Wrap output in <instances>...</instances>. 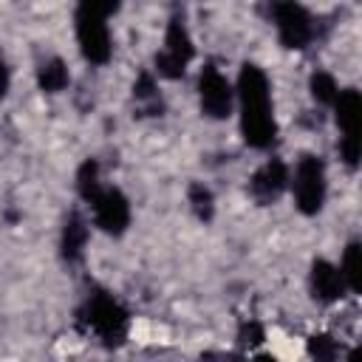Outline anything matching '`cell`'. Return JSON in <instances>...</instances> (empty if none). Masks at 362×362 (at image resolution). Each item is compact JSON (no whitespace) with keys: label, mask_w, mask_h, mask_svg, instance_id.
Here are the masks:
<instances>
[{"label":"cell","mask_w":362,"mask_h":362,"mask_svg":"<svg viewBox=\"0 0 362 362\" xmlns=\"http://www.w3.org/2000/svg\"><path fill=\"white\" fill-rule=\"evenodd\" d=\"M272 20H274L277 37L286 48H305V45H311V40L317 34L311 14L300 3H274Z\"/></svg>","instance_id":"7"},{"label":"cell","mask_w":362,"mask_h":362,"mask_svg":"<svg viewBox=\"0 0 362 362\" xmlns=\"http://www.w3.org/2000/svg\"><path fill=\"white\" fill-rule=\"evenodd\" d=\"M337 269H339V274H342V280H345V288H348L351 294H356V291L362 288V246H359V240H351V243L345 246L342 263H339Z\"/></svg>","instance_id":"14"},{"label":"cell","mask_w":362,"mask_h":362,"mask_svg":"<svg viewBox=\"0 0 362 362\" xmlns=\"http://www.w3.org/2000/svg\"><path fill=\"white\" fill-rule=\"evenodd\" d=\"M93 223L107 235H122L130 226V201L116 187H102L99 195L90 201Z\"/></svg>","instance_id":"8"},{"label":"cell","mask_w":362,"mask_h":362,"mask_svg":"<svg viewBox=\"0 0 362 362\" xmlns=\"http://www.w3.org/2000/svg\"><path fill=\"white\" fill-rule=\"evenodd\" d=\"M235 99H238V110H240V133L243 141L255 150H266L272 147L274 136H277V122H274V105H272V85L269 76L246 62L238 74V85H235Z\"/></svg>","instance_id":"1"},{"label":"cell","mask_w":362,"mask_h":362,"mask_svg":"<svg viewBox=\"0 0 362 362\" xmlns=\"http://www.w3.org/2000/svg\"><path fill=\"white\" fill-rule=\"evenodd\" d=\"M198 102H201V113L209 116V119L232 116L235 88L215 65H204L201 74H198Z\"/></svg>","instance_id":"6"},{"label":"cell","mask_w":362,"mask_h":362,"mask_svg":"<svg viewBox=\"0 0 362 362\" xmlns=\"http://www.w3.org/2000/svg\"><path fill=\"white\" fill-rule=\"evenodd\" d=\"M8 85H11V74H8V65H6V59L0 57V99L8 93Z\"/></svg>","instance_id":"22"},{"label":"cell","mask_w":362,"mask_h":362,"mask_svg":"<svg viewBox=\"0 0 362 362\" xmlns=\"http://www.w3.org/2000/svg\"><path fill=\"white\" fill-rule=\"evenodd\" d=\"M305 351L314 362H337L339 354H342L339 342L331 334H311L308 342H305Z\"/></svg>","instance_id":"18"},{"label":"cell","mask_w":362,"mask_h":362,"mask_svg":"<svg viewBox=\"0 0 362 362\" xmlns=\"http://www.w3.org/2000/svg\"><path fill=\"white\" fill-rule=\"evenodd\" d=\"M334 119L342 136H359V122H362V96L356 88H345L334 99Z\"/></svg>","instance_id":"11"},{"label":"cell","mask_w":362,"mask_h":362,"mask_svg":"<svg viewBox=\"0 0 362 362\" xmlns=\"http://www.w3.org/2000/svg\"><path fill=\"white\" fill-rule=\"evenodd\" d=\"M308 283H311V294L317 303L322 305H331L337 303L348 288H345V280L339 274V269L331 263V260H314L311 263V274H308Z\"/></svg>","instance_id":"10"},{"label":"cell","mask_w":362,"mask_h":362,"mask_svg":"<svg viewBox=\"0 0 362 362\" xmlns=\"http://www.w3.org/2000/svg\"><path fill=\"white\" fill-rule=\"evenodd\" d=\"M252 362H277V359H274L272 354H257V356H255Z\"/></svg>","instance_id":"24"},{"label":"cell","mask_w":362,"mask_h":362,"mask_svg":"<svg viewBox=\"0 0 362 362\" xmlns=\"http://www.w3.org/2000/svg\"><path fill=\"white\" fill-rule=\"evenodd\" d=\"M291 181V192H294V204L303 215H317L325 206V192H328V181H325V161L320 156L305 153L297 167L294 175H288Z\"/></svg>","instance_id":"4"},{"label":"cell","mask_w":362,"mask_h":362,"mask_svg":"<svg viewBox=\"0 0 362 362\" xmlns=\"http://www.w3.org/2000/svg\"><path fill=\"white\" fill-rule=\"evenodd\" d=\"M345 362H359V351H351V354H348V359H345Z\"/></svg>","instance_id":"25"},{"label":"cell","mask_w":362,"mask_h":362,"mask_svg":"<svg viewBox=\"0 0 362 362\" xmlns=\"http://www.w3.org/2000/svg\"><path fill=\"white\" fill-rule=\"evenodd\" d=\"M133 96H136V102L144 107V113H156V110H161L158 85H156V79H153L150 71H141V74H139V79H136V85H133Z\"/></svg>","instance_id":"16"},{"label":"cell","mask_w":362,"mask_h":362,"mask_svg":"<svg viewBox=\"0 0 362 362\" xmlns=\"http://www.w3.org/2000/svg\"><path fill=\"white\" fill-rule=\"evenodd\" d=\"M99 189H102V181H99V164H96L93 158H85V161L79 164V170H76V192H79L82 201L90 204V201L99 195Z\"/></svg>","instance_id":"15"},{"label":"cell","mask_w":362,"mask_h":362,"mask_svg":"<svg viewBox=\"0 0 362 362\" xmlns=\"http://www.w3.org/2000/svg\"><path fill=\"white\" fill-rule=\"evenodd\" d=\"M119 11V3H96L85 0L76 6L74 23H76V42L88 62L105 65L113 54V40L107 28V17Z\"/></svg>","instance_id":"2"},{"label":"cell","mask_w":362,"mask_h":362,"mask_svg":"<svg viewBox=\"0 0 362 362\" xmlns=\"http://www.w3.org/2000/svg\"><path fill=\"white\" fill-rule=\"evenodd\" d=\"M339 158H342V164L345 167H351V170H356V164H359V153H362V141H359V136H339Z\"/></svg>","instance_id":"21"},{"label":"cell","mask_w":362,"mask_h":362,"mask_svg":"<svg viewBox=\"0 0 362 362\" xmlns=\"http://www.w3.org/2000/svg\"><path fill=\"white\" fill-rule=\"evenodd\" d=\"M192 57H195V45L189 28L184 25L181 17H173L164 31V48L156 54V74L164 79H181Z\"/></svg>","instance_id":"5"},{"label":"cell","mask_w":362,"mask_h":362,"mask_svg":"<svg viewBox=\"0 0 362 362\" xmlns=\"http://www.w3.org/2000/svg\"><path fill=\"white\" fill-rule=\"evenodd\" d=\"M187 201H189L192 212L201 221H212V215H215V195H212L209 187H204L201 181H192L189 189H187Z\"/></svg>","instance_id":"19"},{"label":"cell","mask_w":362,"mask_h":362,"mask_svg":"<svg viewBox=\"0 0 362 362\" xmlns=\"http://www.w3.org/2000/svg\"><path fill=\"white\" fill-rule=\"evenodd\" d=\"M201 362H226V359H223L221 354H204V356H201Z\"/></svg>","instance_id":"23"},{"label":"cell","mask_w":362,"mask_h":362,"mask_svg":"<svg viewBox=\"0 0 362 362\" xmlns=\"http://www.w3.org/2000/svg\"><path fill=\"white\" fill-rule=\"evenodd\" d=\"M266 339V331H263V325L257 322V320H246V322H240V328H238V345L240 348H257L260 342Z\"/></svg>","instance_id":"20"},{"label":"cell","mask_w":362,"mask_h":362,"mask_svg":"<svg viewBox=\"0 0 362 362\" xmlns=\"http://www.w3.org/2000/svg\"><path fill=\"white\" fill-rule=\"evenodd\" d=\"M68 82H71V74H68V65L59 57H51L37 68V85L45 93H59V90L68 88Z\"/></svg>","instance_id":"13"},{"label":"cell","mask_w":362,"mask_h":362,"mask_svg":"<svg viewBox=\"0 0 362 362\" xmlns=\"http://www.w3.org/2000/svg\"><path fill=\"white\" fill-rule=\"evenodd\" d=\"M88 223L74 212V215H68V221H65V226H62V240H59V249H62V257L68 260V263H76L79 257H82V252H85V243H88Z\"/></svg>","instance_id":"12"},{"label":"cell","mask_w":362,"mask_h":362,"mask_svg":"<svg viewBox=\"0 0 362 362\" xmlns=\"http://www.w3.org/2000/svg\"><path fill=\"white\" fill-rule=\"evenodd\" d=\"M288 187V167L283 158H269L263 161L255 175L249 178V192L257 204H272L283 195V189Z\"/></svg>","instance_id":"9"},{"label":"cell","mask_w":362,"mask_h":362,"mask_svg":"<svg viewBox=\"0 0 362 362\" xmlns=\"http://www.w3.org/2000/svg\"><path fill=\"white\" fill-rule=\"evenodd\" d=\"M79 320L88 325V331H93L102 345L116 348L127 339V328H130V317L124 311V305L119 300H113L107 291H96L85 300Z\"/></svg>","instance_id":"3"},{"label":"cell","mask_w":362,"mask_h":362,"mask_svg":"<svg viewBox=\"0 0 362 362\" xmlns=\"http://www.w3.org/2000/svg\"><path fill=\"white\" fill-rule=\"evenodd\" d=\"M308 90H311V99L317 105H334L337 93H339V85L334 79V74L328 71H314L311 79H308Z\"/></svg>","instance_id":"17"}]
</instances>
